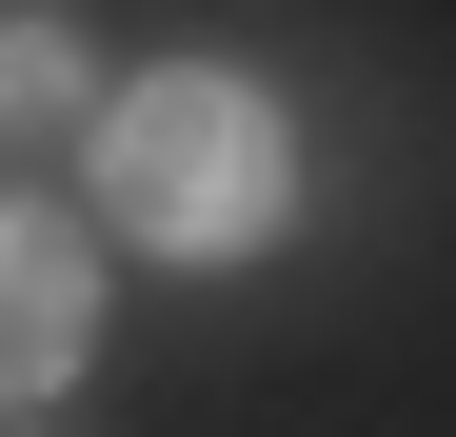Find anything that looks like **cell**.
I'll list each match as a JSON object with an SVG mask.
<instances>
[{
  "label": "cell",
  "instance_id": "2",
  "mask_svg": "<svg viewBox=\"0 0 456 437\" xmlns=\"http://www.w3.org/2000/svg\"><path fill=\"white\" fill-rule=\"evenodd\" d=\"M80 358H100V259H80V218L0 199V417H40Z\"/></svg>",
  "mask_w": 456,
  "mask_h": 437
},
{
  "label": "cell",
  "instance_id": "1",
  "mask_svg": "<svg viewBox=\"0 0 456 437\" xmlns=\"http://www.w3.org/2000/svg\"><path fill=\"white\" fill-rule=\"evenodd\" d=\"M100 199L139 259H258L297 218V139L258 80H218V60H179V80H119L100 100Z\"/></svg>",
  "mask_w": 456,
  "mask_h": 437
},
{
  "label": "cell",
  "instance_id": "3",
  "mask_svg": "<svg viewBox=\"0 0 456 437\" xmlns=\"http://www.w3.org/2000/svg\"><path fill=\"white\" fill-rule=\"evenodd\" d=\"M0 120H80V21H0Z\"/></svg>",
  "mask_w": 456,
  "mask_h": 437
},
{
  "label": "cell",
  "instance_id": "4",
  "mask_svg": "<svg viewBox=\"0 0 456 437\" xmlns=\"http://www.w3.org/2000/svg\"><path fill=\"white\" fill-rule=\"evenodd\" d=\"M0 437H40V417H0Z\"/></svg>",
  "mask_w": 456,
  "mask_h": 437
}]
</instances>
